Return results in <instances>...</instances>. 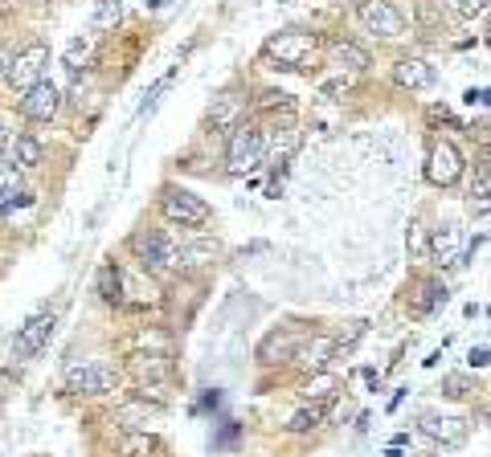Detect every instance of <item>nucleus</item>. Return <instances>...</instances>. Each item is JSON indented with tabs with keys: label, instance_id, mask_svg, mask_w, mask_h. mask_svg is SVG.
Listing matches in <instances>:
<instances>
[{
	"label": "nucleus",
	"instance_id": "nucleus-4",
	"mask_svg": "<svg viewBox=\"0 0 491 457\" xmlns=\"http://www.w3.org/2000/svg\"><path fill=\"white\" fill-rule=\"evenodd\" d=\"M160 212L168 225H180V228H205L209 220H214V209L196 193H188V188H164Z\"/></svg>",
	"mask_w": 491,
	"mask_h": 457
},
{
	"label": "nucleus",
	"instance_id": "nucleus-38",
	"mask_svg": "<svg viewBox=\"0 0 491 457\" xmlns=\"http://www.w3.org/2000/svg\"><path fill=\"white\" fill-rule=\"evenodd\" d=\"M487 41H491V33H487Z\"/></svg>",
	"mask_w": 491,
	"mask_h": 457
},
{
	"label": "nucleus",
	"instance_id": "nucleus-32",
	"mask_svg": "<svg viewBox=\"0 0 491 457\" xmlns=\"http://www.w3.org/2000/svg\"><path fill=\"white\" fill-rule=\"evenodd\" d=\"M233 437H238V425H233V421H225L222 437H217V441H214V445H217V449H222V445H233Z\"/></svg>",
	"mask_w": 491,
	"mask_h": 457
},
{
	"label": "nucleus",
	"instance_id": "nucleus-20",
	"mask_svg": "<svg viewBox=\"0 0 491 457\" xmlns=\"http://www.w3.org/2000/svg\"><path fill=\"white\" fill-rule=\"evenodd\" d=\"M422 433L434 441H442V445H459V441L467 437V421L463 417H442V413H426L422 417Z\"/></svg>",
	"mask_w": 491,
	"mask_h": 457
},
{
	"label": "nucleus",
	"instance_id": "nucleus-31",
	"mask_svg": "<svg viewBox=\"0 0 491 457\" xmlns=\"http://www.w3.org/2000/svg\"><path fill=\"white\" fill-rule=\"evenodd\" d=\"M450 4H455V9L463 13V17H475V13L487 9V0H450Z\"/></svg>",
	"mask_w": 491,
	"mask_h": 457
},
{
	"label": "nucleus",
	"instance_id": "nucleus-17",
	"mask_svg": "<svg viewBox=\"0 0 491 457\" xmlns=\"http://www.w3.org/2000/svg\"><path fill=\"white\" fill-rule=\"evenodd\" d=\"M209 123H214V131H233L238 123H246V98L217 94L214 106H209Z\"/></svg>",
	"mask_w": 491,
	"mask_h": 457
},
{
	"label": "nucleus",
	"instance_id": "nucleus-8",
	"mask_svg": "<svg viewBox=\"0 0 491 457\" xmlns=\"http://www.w3.org/2000/svg\"><path fill=\"white\" fill-rule=\"evenodd\" d=\"M45 66H50V45H45V41H29L25 49L13 53V62H9V70H5V78H9V86L29 90L33 82H41Z\"/></svg>",
	"mask_w": 491,
	"mask_h": 457
},
{
	"label": "nucleus",
	"instance_id": "nucleus-14",
	"mask_svg": "<svg viewBox=\"0 0 491 457\" xmlns=\"http://www.w3.org/2000/svg\"><path fill=\"white\" fill-rule=\"evenodd\" d=\"M127 372L140 384H160V380H168L172 360H168V352H132L127 355Z\"/></svg>",
	"mask_w": 491,
	"mask_h": 457
},
{
	"label": "nucleus",
	"instance_id": "nucleus-37",
	"mask_svg": "<svg viewBox=\"0 0 491 457\" xmlns=\"http://www.w3.org/2000/svg\"><path fill=\"white\" fill-rule=\"evenodd\" d=\"M487 9H491V0H487Z\"/></svg>",
	"mask_w": 491,
	"mask_h": 457
},
{
	"label": "nucleus",
	"instance_id": "nucleus-19",
	"mask_svg": "<svg viewBox=\"0 0 491 457\" xmlns=\"http://www.w3.org/2000/svg\"><path fill=\"white\" fill-rule=\"evenodd\" d=\"M299 343H304V335H295V331H286V327H278V331H270L267 339L259 343V360L262 363L291 360V355L299 352Z\"/></svg>",
	"mask_w": 491,
	"mask_h": 457
},
{
	"label": "nucleus",
	"instance_id": "nucleus-9",
	"mask_svg": "<svg viewBox=\"0 0 491 457\" xmlns=\"http://www.w3.org/2000/svg\"><path fill=\"white\" fill-rule=\"evenodd\" d=\"M463 151L455 148L450 139H438L430 143V156H426V180L434 188H450L459 184V176H463Z\"/></svg>",
	"mask_w": 491,
	"mask_h": 457
},
{
	"label": "nucleus",
	"instance_id": "nucleus-33",
	"mask_svg": "<svg viewBox=\"0 0 491 457\" xmlns=\"http://www.w3.org/2000/svg\"><path fill=\"white\" fill-rule=\"evenodd\" d=\"M487 360H491V347H475L471 352V368H483Z\"/></svg>",
	"mask_w": 491,
	"mask_h": 457
},
{
	"label": "nucleus",
	"instance_id": "nucleus-13",
	"mask_svg": "<svg viewBox=\"0 0 491 457\" xmlns=\"http://www.w3.org/2000/svg\"><path fill=\"white\" fill-rule=\"evenodd\" d=\"M50 335H54V310H41V315H33L17 331V343H13V347H17L21 360H33L45 343H50Z\"/></svg>",
	"mask_w": 491,
	"mask_h": 457
},
{
	"label": "nucleus",
	"instance_id": "nucleus-10",
	"mask_svg": "<svg viewBox=\"0 0 491 457\" xmlns=\"http://www.w3.org/2000/svg\"><path fill=\"white\" fill-rule=\"evenodd\" d=\"M267 159H262V167H270V172H278V167H286L295 159V151L304 148V131L291 123V114H286L283 123L267 127Z\"/></svg>",
	"mask_w": 491,
	"mask_h": 457
},
{
	"label": "nucleus",
	"instance_id": "nucleus-39",
	"mask_svg": "<svg viewBox=\"0 0 491 457\" xmlns=\"http://www.w3.org/2000/svg\"><path fill=\"white\" fill-rule=\"evenodd\" d=\"M0 4H5V0H0Z\"/></svg>",
	"mask_w": 491,
	"mask_h": 457
},
{
	"label": "nucleus",
	"instance_id": "nucleus-3",
	"mask_svg": "<svg viewBox=\"0 0 491 457\" xmlns=\"http://www.w3.org/2000/svg\"><path fill=\"white\" fill-rule=\"evenodd\" d=\"M320 49V37L307 33V29H286V33H275L267 45H262V58L275 62L278 70H304L307 62Z\"/></svg>",
	"mask_w": 491,
	"mask_h": 457
},
{
	"label": "nucleus",
	"instance_id": "nucleus-7",
	"mask_svg": "<svg viewBox=\"0 0 491 457\" xmlns=\"http://www.w3.org/2000/svg\"><path fill=\"white\" fill-rule=\"evenodd\" d=\"M17 111L25 114L29 123H54V119H58V111H62V90H58L50 78L33 82V86H29V90H21V103H17Z\"/></svg>",
	"mask_w": 491,
	"mask_h": 457
},
{
	"label": "nucleus",
	"instance_id": "nucleus-30",
	"mask_svg": "<svg viewBox=\"0 0 491 457\" xmlns=\"http://www.w3.org/2000/svg\"><path fill=\"white\" fill-rule=\"evenodd\" d=\"M90 58V41H70V49H66V66H70V70H82V62H86Z\"/></svg>",
	"mask_w": 491,
	"mask_h": 457
},
{
	"label": "nucleus",
	"instance_id": "nucleus-2",
	"mask_svg": "<svg viewBox=\"0 0 491 457\" xmlns=\"http://www.w3.org/2000/svg\"><path fill=\"white\" fill-rule=\"evenodd\" d=\"M267 159V135L259 123H238L225 143V172L230 176H250Z\"/></svg>",
	"mask_w": 491,
	"mask_h": 457
},
{
	"label": "nucleus",
	"instance_id": "nucleus-35",
	"mask_svg": "<svg viewBox=\"0 0 491 457\" xmlns=\"http://www.w3.org/2000/svg\"><path fill=\"white\" fill-rule=\"evenodd\" d=\"M9 148V131H5V127H0V151Z\"/></svg>",
	"mask_w": 491,
	"mask_h": 457
},
{
	"label": "nucleus",
	"instance_id": "nucleus-22",
	"mask_svg": "<svg viewBox=\"0 0 491 457\" xmlns=\"http://www.w3.org/2000/svg\"><path fill=\"white\" fill-rule=\"evenodd\" d=\"M98 299L111 302V307H123V270L115 262H107L98 270Z\"/></svg>",
	"mask_w": 491,
	"mask_h": 457
},
{
	"label": "nucleus",
	"instance_id": "nucleus-11",
	"mask_svg": "<svg viewBox=\"0 0 491 457\" xmlns=\"http://www.w3.org/2000/svg\"><path fill=\"white\" fill-rule=\"evenodd\" d=\"M332 360H336V339L332 335H312V339L299 343V352L291 355V363L304 376H323V372L332 368Z\"/></svg>",
	"mask_w": 491,
	"mask_h": 457
},
{
	"label": "nucleus",
	"instance_id": "nucleus-24",
	"mask_svg": "<svg viewBox=\"0 0 491 457\" xmlns=\"http://www.w3.org/2000/svg\"><path fill=\"white\" fill-rule=\"evenodd\" d=\"M119 17H123V0H95L90 25H95V29H111Z\"/></svg>",
	"mask_w": 491,
	"mask_h": 457
},
{
	"label": "nucleus",
	"instance_id": "nucleus-34",
	"mask_svg": "<svg viewBox=\"0 0 491 457\" xmlns=\"http://www.w3.org/2000/svg\"><path fill=\"white\" fill-rule=\"evenodd\" d=\"M217 405H222V396L209 392V396H201V405H196V408H217Z\"/></svg>",
	"mask_w": 491,
	"mask_h": 457
},
{
	"label": "nucleus",
	"instance_id": "nucleus-5",
	"mask_svg": "<svg viewBox=\"0 0 491 457\" xmlns=\"http://www.w3.org/2000/svg\"><path fill=\"white\" fill-rule=\"evenodd\" d=\"M357 21L373 37H385V41L405 33V13L393 0H357Z\"/></svg>",
	"mask_w": 491,
	"mask_h": 457
},
{
	"label": "nucleus",
	"instance_id": "nucleus-36",
	"mask_svg": "<svg viewBox=\"0 0 491 457\" xmlns=\"http://www.w3.org/2000/svg\"><path fill=\"white\" fill-rule=\"evenodd\" d=\"M385 457H402V449H397V445H393V449H389V453H385Z\"/></svg>",
	"mask_w": 491,
	"mask_h": 457
},
{
	"label": "nucleus",
	"instance_id": "nucleus-40",
	"mask_svg": "<svg viewBox=\"0 0 491 457\" xmlns=\"http://www.w3.org/2000/svg\"><path fill=\"white\" fill-rule=\"evenodd\" d=\"M283 4H286V0H283Z\"/></svg>",
	"mask_w": 491,
	"mask_h": 457
},
{
	"label": "nucleus",
	"instance_id": "nucleus-28",
	"mask_svg": "<svg viewBox=\"0 0 491 457\" xmlns=\"http://www.w3.org/2000/svg\"><path fill=\"white\" fill-rule=\"evenodd\" d=\"M471 196L479 204V212H491V167H479V176L471 184Z\"/></svg>",
	"mask_w": 491,
	"mask_h": 457
},
{
	"label": "nucleus",
	"instance_id": "nucleus-15",
	"mask_svg": "<svg viewBox=\"0 0 491 457\" xmlns=\"http://www.w3.org/2000/svg\"><path fill=\"white\" fill-rule=\"evenodd\" d=\"M434 78L438 74L426 58H397V66H393V82H397L402 90H430Z\"/></svg>",
	"mask_w": 491,
	"mask_h": 457
},
{
	"label": "nucleus",
	"instance_id": "nucleus-21",
	"mask_svg": "<svg viewBox=\"0 0 491 457\" xmlns=\"http://www.w3.org/2000/svg\"><path fill=\"white\" fill-rule=\"evenodd\" d=\"M332 66L349 74H365L373 62H368V49H360L357 41H332Z\"/></svg>",
	"mask_w": 491,
	"mask_h": 457
},
{
	"label": "nucleus",
	"instance_id": "nucleus-25",
	"mask_svg": "<svg viewBox=\"0 0 491 457\" xmlns=\"http://www.w3.org/2000/svg\"><path fill=\"white\" fill-rule=\"evenodd\" d=\"M45 159V148L33 139V135H17V167L25 172V167H37Z\"/></svg>",
	"mask_w": 491,
	"mask_h": 457
},
{
	"label": "nucleus",
	"instance_id": "nucleus-12",
	"mask_svg": "<svg viewBox=\"0 0 491 457\" xmlns=\"http://www.w3.org/2000/svg\"><path fill=\"white\" fill-rule=\"evenodd\" d=\"M467 237H463V228L459 225H442L434 228V237H430V262L434 265H463L467 257Z\"/></svg>",
	"mask_w": 491,
	"mask_h": 457
},
{
	"label": "nucleus",
	"instance_id": "nucleus-6",
	"mask_svg": "<svg viewBox=\"0 0 491 457\" xmlns=\"http://www.w3.org/2000/svg\"><path fill=\"white\" fill-rule=\"evenodd\" d=\"M66 384H70L74 396H107L119 388V368L107 360H90L82 368L66 372Z\"/></svg>",
	"mask_w": 491,
	"mask_h": 457
},
{
	"label": "nucleus",
	"instance_id": "nucleus-16",
	"mask_svg": "<svg viewBox=\"0 0 491 457\" xmlns=\"http://www.w3.org/2000/svg\"><path fill=\"white\" fill-rule=\"evenodd\" d=\"M447 299H450L447 286H442L438 278H426V282H418V294H410V315L414 318H430L434 310L447 307Z\"/></svg>",
	"mask_w": 491,
	"mask_h": 457
},
{
	"label": "nucleus",
	"instance_id": "nucleus-18",
	"mask_svg": "<svg viewBox=\"0 0 491 457\" xmlns=\"http://www.w3.org/2000/svg\"><path fill=\"white\" fill-rule=\"evenodd\" d=\"M33 196L25 193V172L17 164H0V212H13L17 204H29Z\"/></svg>",
	"mask_w": 491,
	"mask_h": 457
},
{
	"label": "nucleus",
	"instance_id": "nucleus-29",
	"mask_svg": "<svg viewBox=\"0 0 491 457\" xmlns=\"http://www.w3.org/2000/svg\"><path fill=\"white\" fill-rule=\"evenodd\" d=\"M172 78H177V70H168V74H164L160 82H156L152 90H148V94H143V103H140V119H143V114H152L156 106H160V94H164V90L172 86Z\"/></svg>",
	"mask_w": 491,
	"mask_h": 457
},
{
	"label": "nucleus",
	"instance_id": "nucleus-27",
	"mask_svg": "<svg viewBox=\"0 0 491 457\" xmlns=\"http://www.w3.org/2000/svg\"><path fill=\"white\" fill-rule=\"evenodd\" d=\"M365 327H368L365 318H352V323L336 335V360H340V355H344V352H352V347H357V339H360V335H365Z\"/></svg>",
	"mask_w": 491,
	"mask_h": 457
},
{
	"label": "nucleus",
	"instance_id": "nucleus-26",
	"mask_svg": "<svg viewBox=\"0 0 491 457\" xmlns=\"http://www.w3.org/2000/svg\"><path fill=\"white\" fill-rule=\"evenodd\" d=\"M442 392H447L450 400H463V396L475 392V376H467V372H450V376L442 380Z\"/></svg>",
	"mask_w": 491,
	"mask_h": 457
},
{
	"label": "nucleus",
	"instance_id": "nucleus-23",
	"mask_svg": "<svg viewBox=\"0 0 491 457\" xmlns=\"http://www.w3.org/2000/svg\"><path fill=\"white\" fill-rule=\"evenodd\" d=\"M323 417H328V405H307L286 421V433H312V429H320L323 425Z\"/></svg>",
	"mask_w": 491,
	"mask_h": 457
},
{
	"label": "nucleus",
	"instance_id": "nucleus-1",
	"mask_svg": "<svg viewBox=\"0 0 491 457\" xmlns=\"http://www.w3.org/2000/svg\"><path fill=\"white\" fill-rule=\"evenodd\" d=\"M132 254L140 257V265L156 278H168V273L185 270V249L168 237V233H156V228H143L132 237Z\"/></svg>",
	"mask_w": 491,
	"mask_h": 457
}]
</instances>
